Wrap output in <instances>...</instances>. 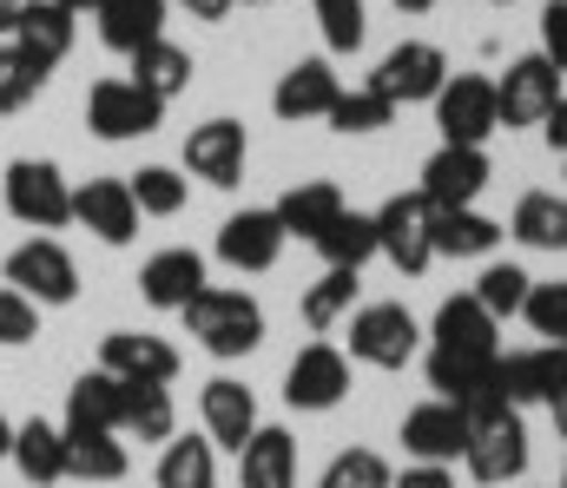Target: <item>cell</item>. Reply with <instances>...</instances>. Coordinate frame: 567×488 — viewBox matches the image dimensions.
Segmentation results:
<instances>
[{"instance_id":"cell-1","label":"cell","mask_w":567,"mask_h":488,"mask_svg":"<svg viewBox=\"0 0 567 488\" xmlns=\"http://www.w3.org/2000/svg\"><path fill=\"white\" fill-rule=\"evenodd\" d=\"M495 356H502V324L468 298V291H455V298H442V311H435V324H429V390L442 396V403H468V396H482L488 390V376H495Z\"/></svg>"},{"instance_id":"cell-2","label":"cell","mask_w":567,"mask_h":488,"mask_svg":"<svg viewBox=\"0 0 567 488\" xmlns=\"http://www.w3.org/2000/svg\"><path fill=\"white\" fill-rule=\"evenodd\" d=\"M462 416H468V449H462L468 476L482 488L522 482V476H528V423H522V409L495 390V376H488L482 396L462 403Z\"/></svg>"},{"instance_id":"cell-3","label":"cell","mask_w":567,"mask_h":488,"mask_svg":"<svg viewBox=\"0 0 567 488\" xmlns=\"http://www.w3.org/2000/svg\"><path fill=\"white\" fill-rule=\"evenodd\" d=\"M178 318H185V336L218 363H238V356H251L265 343V304L251 291H238V284H205Z\"/></svg>"},{"instance_id":"cell-4","label":"cell","mask_w":567,"mask_h":488,"mask_svg":"<svg viewBox=\"0 0 567 488\" xmlns=\"http://www.w3.org/2000/svg\"><path fill=\"white\" fill-rule=\"evenodd\" d=\"M0 211L47 238V231L73 225V185L53 159H13L7 178H0Z\"/></svg>"},{"instance_id":"cell-5","label":"cell","mask_w":567,"mask_h":488,"mask_svg":"<svg viewBox=\"0 0 567 488\" xmlns=\"http://www.w3.org/2000/svg\"><path fill=\"white\" fill-rule=\"evenodd\" d=\"M370 218H377V258H390L403 278H423L435 264V205L423 191H396Z\"/></svg>"},{"instance_id":"cell-6","label":"cell","mask_w":567,"mask_h":488,"mask_svg":"<svg viewBox=\"0 0 567 488\" xmlns=\"http://www.w3.org/2000/svg\"><path fill=\"white\" fill-rule=\"evenodd\" d=\"M0 278H7L20 298H33L40 311H60V304L80 298V264H73V251H66L60 238H27V245H13L7 264H0Z\"/></svg>"},{"instance_id":"cell-7","label":"cell","mask_w":567,"mask_h":488,"mask_svg":"<svg viewBox=\"0 0 567 488\" xmlns=\"http://www.w3.org/2000/svg\"><path fill=\"white\" fill-rule=\"evenodd\" d=\"M86 126H93V139L126 146V139H145L165 126V100H152L133 80H93L86 86Z\"/></svg>"},{"instance_id":"cell-8","label":"cell","mask_w":567,"mask_h":488,"mask_svg":"<svg viewBox=\"0 0 567 488\" xmlns=\"http://www.w3.org/2000/svg\"><path fill=\"white\" fill-rule=\"evenodd\" d=\"M370 86L403 113V106H429L442 86H449V53L435 40H396L383 53V66L370 73Z\"/></svg>"},{"instance_id":"cell-9","label":"cell","mask_w":567,"mask_h":488,"mask_svg":"<svg viewBox=\"0 0 567 488\" xmlns=\"http://www.w3.org/2000/svg\"><path fill=\"white\" fill-rule=\"evenodd\" d=\"M416 350H423V324L403 304H363V311H350V363L403 370V363H416Z\"/></svg>"},{"instance_id":"cell-10","label":"cell","mask_w":567,"mask_h":488,"mask_svg":"<svg viewBox=\"0 0 567 488\" xmlns=\"http://www.w3.org/2000/svg\"><path fill=\"white\" fill-rule=\"evenodd\" d=\"M429 106H435L442 146H488V139L502 133V113H495V80H482V73H449V86H442Z\"/></svg>"},{"instance_id":"cell-11","label":"cell","mask_w":567,"mask_h":488,"mask_svg":"<svg viewBox=\"0 0 567 488\" xmlns=\"http://www.w3.org/2000/svg\"><path fill=\"white\" fill-rule=\"evenodd\" d=\"M561 100H567L561 66H555L548 53H522V60H508V73L495 80V113H502L508 133H515V126H542Z\"/></svg>"},{"instance_id":"cell-12","label":"cell","mask_w":567,"mask_h":488,"mask_svg":"<svg viewBox=\"0 0 567 488\" xmlns=\"http://www.w3.org/2000/svg\"><path fill=\"white\" fill-rule=\"evenodd\" d=\"M350 396V356L337 343H303L284 370V403L303 409V416H323Z\"/></svg>"},{"instance_id":"cell-13","label":"cell","mask_w":567,"mask_h":488,"mask_svg":"<svg viewBox=\"0 0 567 488\" xmlns=\"http://www.w3.org/2000/svg\"><path fill=\"white\" fill-rule=\"evenodd\" d=\"M495 390L528 409V403H555L567 390V343H535V350H502L495 356Z\"/></svg>"},{"instance_id":"cell-14","label":"cell","mask_w":567,"mask_h":488,"mask_svg":"<svg viewBox=\"0 0 567 488\" xmlns=\"http://www.w3.org/2000/svg\"><path fill=\"white\" fill-rule=\"evenodd\" d=\"M488 178H495V165L482 146H435L423 159V191L435 211H455V205H475L482 191H488Z\"/></svg>"},{"instance_id":"cell-15","label":"cell","mask_w":567,"mask_h":488,"mask_svg":"<svg viewBox=\"0 0 567 488\" xmlns=\"http://www.w3.org/2000/svg\"><path fill=\"white\" fill-rule=\"evenodd\" d=\"M73 225H86L100 245L126 251L140 238V205H133V185L126 178H86L73 185Z\"/></svg>"},{"instance_id":"cell-16","label":"cell","mask_w":567,"mask_h":488,"mask_svg":"<svg viewBox=\"0 0 567 488\" xmlns=\"http://www.w3.org/2000/svg\"><path fill=\"white\" fill-rule=\"evenodd\" d=\"M284 258V225L271 205H245L218 225V264L231 271H271Z\"/></svg>"},{"instance_id":"cell-17","label":"cell","mask_w":567,"mask_h":488,"mask_svg":"<svg viewBox=\"0 0 567 488\" xmlns=\"http://www.w3.org/2000/svg\"><path fill=\"white\" fill-rule=\"evenodd\" d=\"M245 153H251V139H245L238 120H205V126L185 133V172L218 185V191H231L245 178Z\"/></svg>"},{"instance_id":"cell-18","label":"cell","mask_w":567,"mask_h":488,"mask_svg":"<svg viewBox=\"0 0 567 488\" xmlns=\"http://www.w3.org/2000/svg\"><path fill=\"white\" fill-rule=\"evenodd\" d=\"M100 370L120 383H172L178 376V350L152 330H106L100 336Z\"/></svg>"},{"instance_id":"cell-19","label":"cell","mask_w":567,"mask_h":488,"mask_svg":"<svg viewBox=\"0 0 567 488\" xmlns=\"http://www.w3.org/2000/svg\"><path fill=\"white\" fill-rule=\"evenodd\" d=\"M403 456H416V463H455L462 449H468V416L455 409V403H442V396H429V403H416L410 416H403Z\"/></svg>"},{"instance_id":"cell-20","label":"cell","mask_w":567,"mask_h":488,"mask_svg":"<svg viewBox=\"0 0 567 488\" xmlns=\"http://www.w3.org/2000/svg\"><path fill=\"white\" fill-rule=\"evenodd\" d=\"M205 284L212 278H205V258L192 245H165V251H152L140 264V298L152 311H185Z\"/></svg>"},{"instance_id":"cell-21","label":"cell","mask_w":567,"mask_h":488,"mask_svg":"<svg viewBox=\"0 0 567 488\" xmlns=\"http://www.w3.org/2000/svg\"><path fill=\"white\" fill-rule=\"evenodd\" d=\"M198 416H205V436H212V449H245L251 443V429H258V396L238 383V376H212L205 390H198Z\"/></svg>"},{"instance_id":"cell-22","label":"cell","mask_w":567,"mask_h":488,"mask_svg":"<svg viewBox=\"0 0 567 488\" xmlns=\"http://www.w3.org/2000/svg\"><path fill=\"white\" fill-rule=\"evenodd\" d=\"M337 93H343V80H337V66L330 60H290L278 80V93H271V113L278 120H330V106H337Z\"/></svg>"},{"instance_id":"cell-23","label":"cell","mask_w":567,"mask_h":488,"mask_svg":"<svg viewBox=\"0 0 567 488\" xmlns=\"http://www.w3.org/2000/svg\"><path fill=\"white\" fill-rule=\"evenodd\" d=\"M73 33H80V13H66V7H53V0H27L7 40H13L40 73H53V66L73 53Z\"/></svg>"},{"instance_id":"cell-24","label":"cell","mask_w":567,"mask_h":488,"mask_svg":"<svg viewBox=\"0 0 567 488\" xmlns=\"http://www.w3.org/2000/svg\"><path fill=\"white\" fill-rule=\"evenodd\" d=\"M7 463L20 469V482H27V488L66 482V429H60V423H47V416L13 423V449H7Z\"/></svg>"},{"instance_id":"cell-25","label":"cell","mask_w":567,"mask_h":488,"mask_svg":"<svg viewBox=\"0 0 567 488\" xmlns=\"http://www.w3.org/2000/svg\"><path fill=\"white\" fill-rule=\"evenodd\" d=\"M238 482L245 488H297V436L284 423H258L251 443L238 449Z\"/></svg>"},{"instance_id":"cell-26","label":"cell","mask_w":567,"mask_h":488,"mask_svg":"<svg viewBox=\"0 0 567 488\" xmlns=\"http://www.w3.org/2000/svg\"><path fill=\"white\" fill-rule=\"evenodd\" d=\"M100 40L113 46V53H140V46H152V40H165V20H172V7L165 0H100Z\"/></svg>"},{"instance_id":"cell-27","label":"cell","mask_w":567,"mask_h":488,"mask_svg":"<svg viewBox=\"0 0 567 488\" xmlns=\"http://www.w3.org/2000/svg\"><path fill=\"white\" fill-rule=\"evenodd\" d=\"M515 245H528V251H567V198L561 191H522V205H515V218L502 225Z\"/></svg>"},{"instance_id":"cell-28","label":"cell","mask_w":567,"mask_h":488,"mask_svg":"<svg viewBox=\"0 0 567 488\" xmlns=\"http://www.w3.org/2000/svg\"><path fill=\"white\" fill-rule=\"evenodd\" d=\"M271 211H278L284 238H317V231L343 211V191H337V178H297Z\"/></svg>"},{"instance_id":"cell-29","label":"cell","mask_w":567,"mask_h":488,"mask_svg":"<svg viewBox=\"0 0 567 488\" xmlns=\"http://www.w3.org/2000/svg\"><path fill=\"white\" fill-rule=\"evenodd\" d=\"M133 469L120 429H66V476L73 482H120Z\"/></svg>"},{"instance_id":"cell-30","label":"cell","mask_w":567,"mask_h":488,"mask_svg":"<svg viewBox=\"0 0 567 488\" xmlns=\"http://www.w3.org/2000/svg\"><path fill=\"white\" fill-rule=\"evenodd\" d=\"M310 245H317V258H323V264H337V271H363V264L377 258V218L343 205V211H337Z\"/></svg>"},{"instance_id":"cell-31","label":"cell","mask_w":567,"mask_h":488,"mask_svg":"<svg viewBox=\"0 0 567 488\" xmlns=\"http://www.w3.org/2000/svg\"><path fill=\"white\" fill-rule=\"evenodd\" d=\"M120 409H126V383L106 376V370H86L66 390V423L60 429H120Z\"/></svg>"},{"instance_id":"cell-32","label":"cell","mask_w":567,"mask_h":488,"mask_svg":"<svg viewBox=\"0 0 567 488\" xmlns=\"http://www.w3.org/2000/svg\"><path fill=\"white\" fill-rule=\"evenodd\" d=\"M178 409H172V383H126V409H120V436L133 443H172Z\"/></svg>"},{"instance_id":"cell-33","label":"cell","mask_w":567,"mask_h":488,"mask_svg":"<svg viewBox=\"0 0 567 488\" xmlns=\"http://www.w3.org/2000/svg\"><path fill=\"white\" fill-rule=\"evenodd\" d=\"M508 231L475 211V205H455V211H435V258H488Z\"/></svg>"},{"instance_id":"cell-34","label":"cell","mask_w":567,"mask_h":488,"mask_svg":"<svg viewBox=\"0 0 567 488\" xmlns=\"http://www.w3.org/2000/svg\"><path fill=\"white\" fill-rule=\"evenodd\" d=\"M152 482L158 488H218V449H212V436H172L158 449Z\"/></svg>"},{"instance_id":"cell-35","label":"cell","mask_w":567,"mask_h":488,"mask_svg":"<svg viewBox=\"0 0 567 488\" xmlns=\"http://www.w3.org/2000/svg\"><path fill=\"white\" fill-rule=\"evenodd\" d=\"M192 73H198V66H192V53H185L178 40H152V46L133 53V73H126V80L145 86L152 100H178V93L192 86Z\"/></svg>"},{"instance_id":"cell-36","label":"cell","mask_w":567,"mask_h":488,"mask_svg":"<svg viewBox=\"0 0 567 488\" xmlns=\"http://www.w3.org/2000/svg\"><path fill=\"white\" fill-rule=\"evenodd\" d=\"M357 291H363V271H337V264H323V278L303 291V324L317 330H337L350 311H357Z\"/></svg>"},{"instance_id":"cell-37","label":"cell","mask_w":567,"mask_h":488,"mask_svg":"<svg viewBox=\"0 0 567 488\" xmlns=\"http://www.w3.org/2000/svg\"><path fill=\"white\" fill-rule=\"evenodd\" d=\"M383 126H396V106L363 80V86H343L337 93V106H330V133H383Z\"/></svg>"},{"instance_id":"cell-38","label":"cell","mask_w":567,"mask_h":488,"mask_svg":"<svg viewBox=\"0 0 567 488\" xmlns=\"http://www.w3.org/2000/svg\"><path fill=\"white\" fill-rule=\"evenodd\" d=\"M126 185H133L140 218H178L185 211V191H192V178H178L172 165H140Z\"/></svg>"},{"instance_id":"cell-39","label":"cell","mask_w":567,"mask_h":488,"mask_svg":"<svg viewBox=\"0 0 567 488\" xmlns=\"http://www.w3.org/2000/svg\"><path fill=\"white\" fill-rule=\"evenodd\" d=\"M528 284H535V278H528L522 264H488V271L475 278V291H468V298H475V304H482V311L502 324V318H522V304H528Z\"/></svg>"},{"instance_id":"cell-40","label":"cell","mask_w":567,"mask_h":488,"mask_svg":"<svg viewBox=\"0 0 567 488\" xmlns=\"http://www.w3.org/2000/svg\"><path fill=\"white\" fill-rule=\"evenodd\" d=\"M310 13H317V33H323L330 53H357L363 33H370V7L363 0H310Z\"/></svg>"},{"instance_id":"cell-41","label":"cell","mask_w":567,"mask_h":488,"mask_svg":"<svg viewBox=\"0 0 567 488\" xmlns=\"http://www.w3.org/2000/svg\"><path fill=\"white\" fill-rule=\"evenodd\" d=\"M396 482V469L377 456V449H343V456H330V469L317 476V488H390Z\"/></svg>"},{"instance_id":"cell-42","label":"cell","mask_w":567,"mask_h":488,"mask_svg":"<svg viewBox=\"0 0 567 488\" xmlns=\"http://www.w3.org/2000/svg\"><path fill=\"white\" fill-rule=\"evenodd\" d=\"M40 86H47V73L13 40H0V113H20L27 100H40Z\"/></svg>"},{"instance_id":"cell-43","label":"cell","mask_w":567,"mask_h":488,"mask_svg":"<svg viewBox=\"0 0 567 488\" xmlns=\"http://www.w3.org/2000/svg\"><path fill=\"white\" fill-rule=\"evenodd\" d=\"M522 318L528 330L542 336V343H567V284H528V304H522Z\"/></svg>"},{"instance_id":"cell-44","label":"cell","mask_w":567,"mask_h":488,"mask_svg":"<svg viewBox=\"0 0 567 488\" xmlns=\"http://www.w3.org/2000/svg\"><path fill=\"white\" fill-rule=\"evenodd\" d=\"M33 336H40V304L20 298L13 284H0V343L20 350V343H33Z\"/></svg>"},{"instance_id":"cell-45","label":"cell","mask_w":567,"mask_h":488,"mask_svg":"<svg viewBox=\"0 0 567 488\" xmlns=\"http://www.w3.org/2000/svg\"><path fill=\"white\" fill-rule=\"evenodd\" d=\"M542 53L567 73V0H548L542 7Z\"/></svg>"},{"instance_id":"cell-46","label":"cell","mask_w":567,"mask_h":488,"mask_svg":"<svg viewBox=\"0 0 567 488\" xmlns=\"http://www.w3.org/2000/svg\"><path fill=\"white\" fill-rule=\"evenodd\" d=\"M390 488H455V476H449L442 463H410V469H403Z\"/></svg>"},{"instance_id":"cell-47","label":"cell","mask_w":567,"mask_h":488,"mask_svg":"<svg viewBox=\"0 0 567 488\" xmlns=\"http://www.w3.org/2000/svg\"><path fill=\"white\" fill-rule=\"evenodd\" d=\"M165 7H178V13H192V20H225L238 0H165Z\"/></svg>"},{"instance_id":"cell-48","label":"cell","mask_w":567,"mask_h":488,"mask_svg":"<svg viewBox=\"0 0 567 488\" xmlns=\"http://www.w3.org/2000/svg\"><path fill=\"white\" fill-rule=\"evenodd\" d=\"M542 139H548V153H561V159H567V100L542 120Z\"/></svg>"},{"instance_id":"cell-49","label":"cell","mask_w":567,"mask_h":488,"mask_svg":"<svg viewBox=\"0 0 567 488\" xmlns=\"http://www.w3.org/2000/svg\"><path fill=\"white\" fill-rule=\"evenodd\" d=\"M20 7H27V0H0V33H13V20H20Z\"/></svg>"},{"instance_id":"cell-50","label":"cell","mask_w":567,"mask_h":488,"mask_svg":"<svg viewBox=\"0 0 567 488\" xmlns=\"http://www.w3.org/2000/svg\"><path fill=\"white\" fill-rule=\"evenodd\" d=\"M548 416H555V429H561V443H567V390L555 396V403H548Z\"/></svg>"},{"instance_id":"cell-51","label":"cell","mask_w":567,"mask_h":488,"mask_svg":"<svg viewBox=\"0 0 567 488\" xmlns=\"http://www.w3.org/2000/svg\"><path fill=\"white\" fill-rule=\"evenodd\" d=\"M53 7H66V13H100V0H53Z\"/></svg>"},{"instance_id":"cell-52","label":"cell","mask_w":567,"mask_h":488,"mask_svg":"<svg viewBox=\"0 0 567 488\" xmlns=\"http://www.w3.org/2000/svg\"><path fill=\"white\" fill-rule=\"evenodd\" d=\"M396 7H403V13H435L442 0H396Z\"/></svg>"},{"instance_id":"cell-53","label":"cell","mask_w":567,"mask_h":488,"mask_svg":"<svg viewBox=\"0 0 567 488\" xmlns=\"http://www.w3.org/2000/svg\"><path fill=\"white\" fill-rule=\"evenodd\" d=\"M7 449H13V423L0 416V456H7Z\"/></svg>"},{"instance_id":"cell-54","label":"cell","mask_w":567,"mask_h":488,"mask_svg":"<svg viewBox=\"0 0 567 488\" xmlns=\"http://www.w3.org/2000/svg\"><path fill=\"white\" fill-rule=\"evenodd\" d=\"M238 7H271V0H238Z\"/></svg>"},{"instance_id":"cell-55","label":"cell","mask_w":567,"mask_h":488,"mask_svg":"<svg viewBox=\"0 0 567 488\" xmlns=\"http://www.w3.org/2000/svg\"><path fill=\"white\" fill-rule=\"evenodd\" d=\"M488 7H515V0H488Z\"/></svg>"},{"instance_id":"cell-56","label":"cell","mask_w":567,"mask_h":488,"mask_svg":"<svg viewBox=\"0 0 567 488\" xmlns=\"http://www.w3.org/2000/svg\"><path fill=\"white\" fill-rule=\"evenodd\" d=\"M561 488H567V476H561Z\"/></svg>"}]
</instances>
